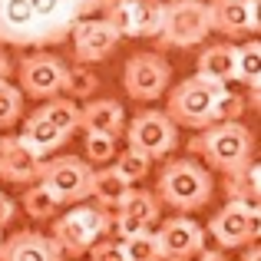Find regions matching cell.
Here are the masks:
<instances>
[{
	"mask_svg": "<svg viewBox=\"0 0 261 261\" xmlns=\"http://www.w3.org/2000/svg\"><path fill=\"white\" fill-rule=\"evenodd\" d=\"M43 162H46V155L33 152L17 136H0V178L4 182H17V185L37 182Z\"/></svg>",
	"mask_w": 261,
	"mask_h": 261,
	"instance_id": "14",
	"label": "cell"
},
{
	"mask_svg": "<svg viewBox=\"0 0 261 261\" xmlns=\"http://www.w3.org/2000/svg\"><path fill=\"white\" fill-rule=\"evenodd\" d=\"M37 113L43 116L53 129H60L63 136H73L80 129V106H76V99H70V96H50Z\"/></svg>",
	"mask_w": 261,
	"mask_h": 261,
	"instance_id": "22",
	"label": "cell"
},
{
	"mask_svg": "<svg viewBox=\"0 0 261 261\" xmlns=\"http://www.w3.org/2000/svg\"><path fill=\"white\" fill-rule=\"evenodd\" d=\"M13 215H17V205H13V198H7L4 192H0V228L13 222Z\"/></svg>",
	"mask_w": 261,
	"mask_h": 261,
	"instance_id": "33",
	"label": "cell"
},
{
	"mask_svg": "<svg viewBox=\"0 0 261 261\" xmlns=\"http://www.w3.org/2000/svg\"><path fill=\"white\" fill-rule=\"evenodd\" d=\"M17 139L23 142V146H30L33 152H40V155H50V152H57L60 146H63L70 136H63L60 129H53L50 122L43 119L40 113H33L30 119L23 122V129L17 133Z\"/></svg>",
	"mask_w": 261,
	"mask_h": 261,
	"instance_id": "20",
	"label": "cell"
},
{
	"mask_svg": "<svg viewBox=\"0 0 261 261\" xmlns=\"http://www.w3.org/2000/svg\"><path fill=\"white\" fill-rule=\"evenodd\" d=\"M129 139V146L146 152L149 159H162L178 146V126L159 109H142L139 116H133L129 129H122Z\"/></svg>",
	"mask_w": 261,
	"mask_h": 261,
	"instance_id": "8",
	"label": "cell"
},
{
	"mask_svg": "<svg viewBox=\"0 0 261 261\" xmlns=\"http://www.w3.org/2000/svg\"><path fill=\"white\" fill-rule=\"evenodd\" d=\"M155 198L166 202L169 208L178 212H195L205 208L212 198V175L202 162L195 159H172L159 172L155 182Z\"/></svg>",
	"mask_w": 261,
	"mask_h": 261,
	"instance_id": "2",
	"label": "cell"
},
{
	"mask_svg": "<svg viewBox=\"0 0 261 261\" xmlns=\"http://www.w3.org/2000/svg\"><path fill=\"white\" fill-rule=\"evenodd\" d=\"M70 40H73V57H76V63H99V60H106L109 53L116 50V43H119V33L113 30V23H109L106 17H80L76 23H73L70 30Z\"/></svg>",
	"mask_w": 261,
	"mask_h": 261,
	"instance_id": "11",
	"label": "cell"
},
{
	"mask_svg": "<svg viewBox=\"0 0 261 261\" xmlns=\"http://www.w3.org/2000/svg\"><path fill=\"white\" fill-rule=\"evenodd\" d=\"M20 113H23V93H20V86H13L10 80H0V129L17 126Z\"/></svg>",
	"mask_w": 261,
	"mask_h": 261,
	"instance_id": "30",
	"label": "cell"
},
{
	"mask_svg": "<svg viewBox=\"0 0 261 261\" xmlns=\"http://www.w3.org/2000/svg\"><path fill=\"white\" fill-rule=\"evenodd\" d=\"M189 149L195 155H202L212 169L231 172V169H238L245 159L255 155V136H251V129L245 126L242 119L208 122V126H202V133L192 139Z\"/></svg>",
	"mask_w": 261,
	"mask_h": 261,
	"instance_id": "1",
	"label": "cell"
},
{
	"mask_svg": "<svg viewBox=\"0 0 261 261\" xmlns=\"http://www.w3.org/2000/svg\"><path fill=\"white\" fill-rule=\"evenodd\" d=\"M109 166H113L119 175H126L129 182H139V178L149 175V169H152V159H149L146 152H139V149L126 146L122 152L116 149V155H113V162H109Z\"/></svg>",
	"mask_w": 261,
	"mask_h": 261,
	"instance_id": "26",
	"label": "cell"
},
{
	"mask_svg": "<svg viewBox=\"0 0 261 261\" xmlns=\"http://www.w3.org/2000/svg\"><path fill=\"white\" fill-rule=\"evenodd\" d=\"M80 129L83 133L122 136V129H126V109L116 99H93L80 109Z\"/></svg>",
	"mask_w": 261,
	"mask_h": 261,
	"instance_id": "16",
	"label": "cell"
},
{
	"mask_svg": "<svg viewBox=\"0 0 261 261\" xmlns=\"http://www.w3.org/2000/svg\"><path fill=\"white\" fill-rule=\"evenodd\" d=\"M245 109H248V99H245L242 93H231L228 86H218L215 89V106H212V122L242 119Z\"/></svg>",
	"mask_w": 261,
	"mask_h": 261,
	"instance_id": "27",
	"label": "cell"
},
{
	"mask_svg": "<svg viewBox=\"0 0 261 261\" xmlns=\"http://www.w3.org/2000/svg\"><path fill=\"white\" fill-rule=\"evenodd\" d=\"M83 4H86V7H89V10H93V13H96V10H99V7H102V0H83Z\"/></svg>",
	"mask_w": 261,
	"mask_h": 261,
	"instance_id": "37",
	"label": "cell"
},
{
	"mask_svg": "<svg viewBox=\"0 0 261 261\" xmlns=\"http://www.w3.org/2000/svg\"><path fill=\"white\" fill-rule=\"evenodd\" d=\"M159 198L152 195V192H146V189H129V195L122 198V205L116 212H122V215H129V218H136V222H142V225H149L152 228L155 222H159Z\"/></svg>",
	"mask_w": 261,
	"mask_h": 261,
	"instance_id": "23",
	"label": "cell"
},
{
	"mask_svg": "<svg viewBox=\"0 0 261 261\" xmlns=\"http://www.w3.org/2000/svg\"><path fill=\"white\" fill-rule=\"evenodd\" d=\"M235 83H245L248 89H261V43L248 40L235 50Z\"/></svg>",
	"mask_w": 261,
	"mask_h": 261,
	"instance_id": "24",
	"label": "cell"
},
{
	"mask_svg": "<svg viewBox=\"0 0 261 261\" xmlns=\"http://www.w3.org/2000/svg\"><path fill=\"white\" fill-rule=\"evenodd\" d=\"M122 255H126V261H166L152 228L139 231L133 238H122Z\"/></svg>",
	"mask_w": 261,
	"mask_h": 261,
	"instance_id": "25",
	"label": "cell"
},
{
	"mask_svg": "<svg viewBox=\"0 0 261 261\" xmlns=\"http://www.w3.org/2000/svg\"><path fill=\"white\" fill-rule=\"evenodd\" d=\"M225 195H228V202H242L248 205V208H261V169L255 162V155L251 159H245L238 169H231V172H225Z\"/></svg>",
	"mask_w": 261,
	"mask_h": 261,
	"instance_id": "18",
	"label": "cell"
},
{
	"mask_svg": "<svg viewBox=\"0 0 261 261\" xmlns=\"http://www.w3.org/2000/svg\"><path fill=\"white\" fill-rule=\"evenodd\" d=\"M208 235L215 238L222 248H245V245L258 242L261 235V208H248L242 202H225L208 222Z\"/></svg>",
	"mask_w": 261,
	"mask_h": 261,
	"instance_id": "9",
	"label": "cell"
},
{
	"mask_svg": "<svg viewBox=\"0 0 261 261\" xmlns=\"http://www.w3.org/2000/svg\"><path fill=\"white\" fill-rule=\"evenodd\" d=\"M208 20L212 30L225 37H255L261 30L258 23V0H208Z\"/></svg>",
	"mask_w": 261,
	"mask_h": 261,
	"instance_id": "13",
	"label": "cell"
},
{
	"mask_svg": "<svg viewBox=\"0 0 261 261\" xmlns=\"http://www.w3.org/2000/svg\"><path fill=\"white\" fill-rule=\"evenodd\" d=\"M10 76V60H7V53L0 50V80H7Z\"/></svg>",
	"mask_w": 261,
	"mask_h": 261,
	"instance_id": "36",
	"label": "cell"
},
{
	"mask_svg": "<svg viewBox=\"0 0 261 261\" xmlns=\"http://www.w3.org/2000/svg\"><path fill=\"white\" fill-rule=\"evenodd\" d=\"M57 208H60V202H57V198H53L40 182L30 185V189L23 192V212H27L30 218H37V222L53 218V215H57Z\"/></svg>",
	"mask_w": 261,
	"mask_h": 261,
	"instance_id": "29",
	"label": "cell"
},
{
	"mask_svg": "<svg viewBox=\"0 0 261 261\" xmlns=\"http://www.w3.org/2000/svg\"><path fill=\"white\" fill-rule=\"evenodd\" d=\"M155 238H159V248L166 261H189L205 248V228L198 222H192L185 212L175 218H166L162 228L155 231Z\"/></svg>",
	"mask_w": 261,
	"mask_h": 261,
	"instance_id": "12",
	"label": "cell"
},
{
	"mask_svg": "<svg viewBox=\"0 0 261 261\" xmlns=\"http://www.w3.org/2000/svg\"><path fill=\"white\" fill-rule=\"evenodd\" d=\"M215 89L212 83H205L202 76H185L178 86H172L166 102V116L175 126L185 129H202L212 122V106H215Z\"/></svg>",
	"mask_w": 261,
	"mask_h": 261,
	"instance_id": "7",
	"label": "cell"
},
{
	"mask_svg": "<svg viewBox=\"0 0 261 261\" xmlns=\"http://www.w3.org/2000/svg\"><path fill=\"white\" fill-rule=\"evenodd\" d=\"M198 261H228V258H225L222 251H205L202 248V251H198Z\"/></svg>",
	"mask_w": 261,
	"mask_h": 261,
	"instance_id": "35",
	"label": "cell"
},
{
	"mask_svg": "<svg viewBox=\"0 0 261 261\" xmlns=\"http://www.w3.org/2000/svg\"><path fill=\"white\" fill-rule=\"evenodd\" d=\"M129 189H133V182H129L126 175H119L113 166H96L93 169V178H89V195L96 198L99 208L116 212L122 205V198L129 195Z\"/></svg>",
	"mask_w": 261,
	"mask_h": 261,
	"instance_id": "19",
	"label": "cell"
},
{
	"mask_svg": "<svg viewBox=\"0 0 261 261\" xmlns=\"http://www.w3.org/2000/svg\"><path fill=\"white\" fill-rule=\"evenodd\" d=\"M0 242H4V238H0Z\"/></svg>",
	"mask_w": 261,
	"mask_h": 261,
	"instance_id": "38",
	"label": "cell"
},
{
	"mask_svg": "<svg viewBox=\"0 0 261 261\" xmlns=\"http://www.w3.org/2000/svg\"><path fill=\"white\" fill-rule=\"evenodd\" d=\"M99 86V76L89 70L86 63H76V66H66V86L63 93H70V99H89Z\"/></svg>",
	"mask_w": 261,
	"mask_h": 261,
	"instance_id": "28",
	"label": "cell"
},
{
	"mask_svg": "<svg viewBox=\"0 0 261 261\" xmlns=\"http://www.w3.org/2000/svg\"><path fill=\"white\" fill-rule=\"evenodd\" d=\"M66 255L60 245L43 231H17L7 242H0V261H63Z\"/></svg>",
	"mask_w": 261,
	"mask_h": 261,
	"instance_id": "15",
	"label": "cell"
},
{
	"mask_svg": "<svg viewBox=\"0 0 261 261\" xmlns=\"http://www.w3.org/2000/svg\"><path fill=\"white\" fill-rule=\"evenodd\" d=\"M113 231V215L109 208H99V205H76L70 208L66 215H60L53 222V231L50 238L60 245V251L70 258L76 255H86L93 248V242L106 238Z\"/></svg>",
	"mask_w": 261,
	"mask_h": 261,
	"instance_id": "3",
	"label": "cell"
},
{
	"mask_svg": "<svg viewBox=\"0 0 261 261\" xmlns=\"http://www.w3.org/2000/svg\"><path fill=\"white\" fill-rule=\"evenodd\" d=\"M20 93L33 96V99H50L60 96L66 86V66L53 53H30L20 60Z\"/></svg>",
	"mask_w": 261,
	"mask_h": 261,
	"instance_id": "10",
	"label": "cell"
},
{
	"mask_svg": "<svg viewBox=\"0 0 261 261\" xmlns=\"http://www.w3.org/2000/svg\"><path fill=\"white\" fill-rule=\"evenodd\" d=\"M235 50L231 43H208L202 53H198V73L205 83L212 86H228L235 83Z\"/></svg>",
	"mask_w": 261,
	"mask_h": 261,
	"instance_id": "17",
	"label": "cell"
},
{
	"mask_svg": "<svg viewBox=\"0 0 261 261\" xmlns=\"http://www.w3.org/2000/svg\"><path fill=\"white\" fill-rule=\"evenodd\" d=\"M242 261H261V245H258V242L245 245V258H242Z\"/></svg>",
	"mask_w": 261,
	"mask_h": 261,
	"instance_id": "34",
	"label": "cell"
},
{
	"mask_svg": "<svg viewBox=\"0 0 261 261\" xmlns=\"http://www.w3.org/2000/svg\"><path fill=\"white\" fill-rule=\"evenodd\" d=\"M116 155V136L109 133H86V159L93 166H109Z\"/></svg>",
	"mask_w": 261,
	"mask_h": 261,
	"instance_id": "31",
	"label": "cell"
},
{
	"mask_svg": "<svg viewBox=\"0 0 261 261\" xmlns=\"http://www.w3.org/2000/svg\"><path fill=\"white\" fill-rule=\"evenodd\" d=\"M89 261H126L122 255V242H113V238H99L89 248Z\"/></svg>",
	"mask_w": 261,
	"mask_h": 261,
	"instance_id": "32",
	"label": "cell"
},
{
	"mask_svg": "<svg viewBox=\"0 0 261 261\" xmlns=\"http://www.w3.org/2000/svg\"><path fill=\"white\" fill-rule=\"evenodd\" d=\"M212 30L208 20V7L202 0H169L166 10H162V27L155 33L162 46H172V50H189V46L205 43Z\"/></svg>",
	"mask_w": 261,
	"mask_h": 261,
	"instance_id": "4",
	"label": "cell"
},
{
	"mask_svg": "<svg viewBox=\"0 0 261 261\" xmlns=\"http://www.w3.org/2000/svg\"><path fill=\"white\" fill-rule=\"evenodd\" d=\"M162 0H129V27L126 37H155L162 27Z\"/></svg>",
	"mask_w": 261,
	"mask_h": 261,
	"instance_id": "21",
	"label": "cell"
},
{
	"mask_svg": "<svg viewBox=\"0 0 261 261\" xmlns=\"http://www.w3.org/2000/svg\"><path fill=\"white\" fill-rule=\"evenodd\" d=\"M89 178H93V166L76 155H57V159H46L40 169L37 182L57 198L60 205H76L89 198Z\"/></svg>",
	"mask_w": 261,
	"mask_h": 261,
	"instance_id": "6",
	"label": "cell"
},
{
	"mask_svg": "<svg viewBox=\"0 0 261 261\" xmlns=\"http://www.w3.org/2000/svg\"><path fill=\"white\" fill-rule=\"evenodd\" d=\"M169 83H172V66H169V60L162 53L139 50L122 66V86H126L129 99H136V102L159 99L169 89Z\"/></svg>",
	"mask_w": 261,
	"mask_h": 261,
	"instance_id": "5",
	"label": "cell"
}]
</instances>
